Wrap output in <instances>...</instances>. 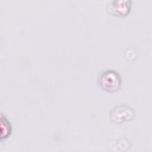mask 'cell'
I'll return each instance as SVG.
<instances>
[{
    "mask_svg": "<svg viewBox=\"0 0 152 152\" xmlns=\"http://www.w3.org/2000/svg\"><path fill=\"white\" fill-rule=\"evenodd\" d=\"M131 7V0H112L106 4V9L110 15L124 17L129 14Z\"/></svg>",
    "mask_w": 152,
    "mask_h": 152,
    "instance_id": "3",
    "label": "cell"
},
{
    "mask_svg": "<svg viewBox=\"0 0 152 152\" xmlns=\"http://www.w3.org/2000/svg\"><path fill=\"white\" fill-rule=\"evenodd\" d=\"M97 83L103 91L115 93L121 87L122 80L120 74L114 69H106L100 72L97 77Z\"/></svg>",
    "mask_w": 152,
    "mask_h": 152,
    "instance_id": "1",
    "label": "cell"
},
{
    "mask_svg": "<svg viewBox=\"0 0 152 152\" xmlns=\"http://www.w3.org/2000/svg\"><path fill=\"white\" fill-rule=\"evenodd\" d=\"M1 142H2L10 136L12 132L10 122L2 113L1 115Z\"/></svg>",
    "mask_w": 152,
    "mask_h": 152,
    "instance_id": "4",
    "label": "cell"
},
{
    "mask_svg": "<svg viewBox=\"0 0 152 152\" xmlns=\"http://www.w3.org/2000/svg\"><path fill=\"white\" fill-rule=\"evenodd\" d=\"M135 115V111L131 106L126 104H120L111 110L109 118L113 123L119 124L132 120Z\"/></svg>",
    "mask_w": 152,
    "mask_h": 152,
    "instance_id": "2",
    "label": "cell"
}]
</instances>
